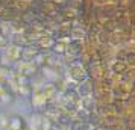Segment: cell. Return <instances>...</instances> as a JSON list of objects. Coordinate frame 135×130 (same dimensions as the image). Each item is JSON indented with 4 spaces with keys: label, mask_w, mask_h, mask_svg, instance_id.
<instances>
[{
    "label": "cell",
    "mask_w": 135,
    "mask_h": 130,
    "mask_svg": "<svg viewBox=\"0 0 135 130\" xmlns=\"http://www.w3.org/2000/svg\"><path fill=\"white\" fill-rule=\"evenodd\" d=\"M6 126L9 130H25L26 129V121L20 115H14L6 121Z\"/></svg>",
    "instance_id": "1"
}]
</instances>
